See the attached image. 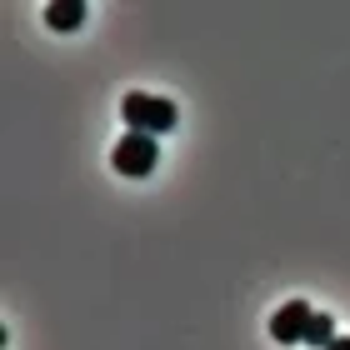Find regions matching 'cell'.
Instances as JSON below:
<instances>
[{"label":"cell","mask_w":350,"mask_h":350,"mask_svg":"<svg viewBox=\"0 0 350 350\" xmlns=\"http://www.w3.org/2000/svg\"><path fill=\"white\" fill-rule=\"evenodd\" d=\"M120 116H125V125H131V131H140V135H165V131H175L180 110H175L170 100H161V95L131 90V95L120 100Z\"/></svg>","instance_id":"6da1fadb"},{"label":"cell","mask_w":350,"mask_h":350,"mask_svg":"<svg viewBox=\"0 0 350 350\" xmlns=\"http://www.w3.org/2000/svg\"><path fill=\"white\" fill-rule=\"evenodd\" d=\"M155 161H161V146H155V135H140V131H125L116 140V150H110V165H116L120 175H131V180L150 175Z\"/></svg>","instance_id":"7a4b0ae2"},{"label":"cell","mask_w":350,"mask_h":350,"mask_svg":"<svg viewBox=\"0 0 350 350\" xmlns=\"http://www.w3.org/2000/svg\"><path fill=\"white\" fill-rule=\"evenodd\" d=\"M310 321H315V310L306 306V300H285V306L270 315V340H280V345H306Z\"/></svg>","instance_id":"3957f363"},{"label":"cell","mask_w":350,"mask_h":350,"mask_svg":"<svg viewBox=\"0 0 350 350\" xmlns=\"http://www.w3.org/2000/svg\"><path fill=\"white\" fill-rule=\"evenodd\" d=\"M85 0H51V5H45V21H51V30H75L85 21Z\"/></svg>","instance_id":"277c9868"},{"label":"cell","mask_w":350,"mask_h":350,"mask_svg":"<svg viewBox=\"0 0 350 350\" xmlns=\"http://www.w3.org/2000/svg\"><path fill=\"white\" fill-rule=\"evenodd\" d=\"M340 336H336V321H330V315H315L310 321V330H306V345H315V350H330Z\"/></svg>","instance_id":"5b68a950"},{"label":"cell","mask_w":350,"mask_h":350,"mask_svg":"<svg viewBox=\"0 0 350 350\" xmlns=\"http://www.w3.org/2000/svg\"><path fill=\"white\" fill-rule=\"evenodd\" d=\"M330 350H350V336H340V340H336V345H330Z\"/></svg>","instance_id":"8992f818"}]
</instances>
